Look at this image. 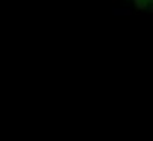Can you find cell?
I'll use <instances>...</instances> for the list:
<instances>
[{
	"label": "cell",
	"mask_w": 153,
	"mask_h": 141,
	"mask_svg": "<svg viewBox=\"0 0 153 141\" xmlns=\"http://www.w3.org/2000/svg\"><path fill=\"white\" fill-rule=\"evenodd\" d=\"M141 9H147V11H153V0H141L137 5Z\"/></svg>",
	"instance_id": "6da1fadb"
},
{
	"label": "cell",
	"mask_w": 153,
	"mask_h": 141,
	"mask_svg": "<svg viewBox=\"0 0 153 141\" xmlns=\"http://www.w3.org/2000/svg\"><path fill=\"white\" fill-rule=\"evenodd\" d=\"M130 2H134V3H135V5H138V3H140V2H141V0H130Z\"/></svg>",
	"instance_id": "7a4b0ae2"
}]
</instances>
